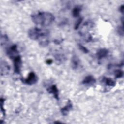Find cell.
Instances as JSON below:
<instances>
[{
    "mask_svg": "<svg viewBox=\"0 0 124 124\" xmlns=\"http://www.w3.org/2000/svg\"><path fill=\"white\" fill-rule=\"evenodd\" d=\"M33 22L41 26H48L51 25L55 20L54 15L48 12H38L31 16Z\"/></svg>",
    "mask_w": 124,
    "mask_h": 124,
    "instance_id": "2",
    "label": "cell"
},
{
    "mask_svg": "<svg viewBox=\"0 0 124 124\" xmlns=\"http://www.w3.org/2000/svg\"><path fill=\"white\" fill-rule=\"evenodd\" d=\"M38 80V78L35 73L31 72L29 73L26 78L21 79V81L25 84L32 85L36 84Z\"/></svg>",
    "mask_w": 124,
    "mask_h": 124,
    "instance_id": "3",
    "label": "cell"
},
{
    "mask_svg": "<svg viewBox=\"0 0 124 124\" xmlns=\"http://www.w3.org/2000/svg\"><path fill=\"white\" fill-rule=\"evenodd\" d=\"M10 68L9 64L4 61L1 62L0 63V73L1 75H5L8 74Z\"/></svg>",
    "mask_w": 124,
    "mask_h": 124,
    "instance_id": "10",
    "label": "cell"
},
{
    "mask_svg": "<svg viewBox=\"0 0 124 124\" xmlns=\"http://www.w3.org/2000/svg\"><path fill=\"white\" fill-rule=\"evenodd\" d=\"M78 47L80 50H81L82 52H83L85 53H87L89 52V50L84 46H83L81 44H78Z\"/></svg>",
    "mask_w": 124,
    "mask_h": 124,
    "instance_id": "16",
    "label": "cell"
},
{
    "mask_svg": "<svg viewBox=\"0 0 124 124\" xmlns=\"http://www.w3.org/2000/svg\"><path fill=\"white\" fill-rule=\"evenodd\" d=\"M54 123H60V124H61V123H62V122H54Z\"/></svg>",
    "mask_w": 124,
    "mask_h": 124,
    "instance_id": "21",
    "label": "cell"
},
{
    "mask_svg": "<svg viewBox=\"0 0 124 124\" xmlns=\"http://www.w3.org/2000/svg\"><path fill=\"white\" fill-rule=\"evenodd\" d=\"M6 54L11 59L19 54L16 45H13L7 48L6 49Z\"/></svg>",
    "mask_w": 124,
    "mask_h": 124,
    "instance_id": "5",
    "label": "cell"
},
{
    "mask_svg": "<svg viewBox=\"0 0 124 124\" xmlns=\"http://www.w3.org/2000/svg\"><path fill=\"white\" fill-rule=\"evenodd\" d=\"M82 10V7L80 5L76 6L72 10V15L74 17H78L80 15V13Z\"/></svg>",
    "mask_w": 124,
    "mask_h": 124,
    "instance_id": "13",
    "label": "cell"
},
{
    "mask_svg": "<svg viewBox=\"0 0 124 124\" xmlns=\"http://www.w3.org/2000/svg\"><path fill=\"white\" fill-rule=\"evenodd\" d=\"M73 108V104L70 100H68L66 104L61 108V112L63 115H67V114Z\"/></svg>",
    "mask_w": 124,
    "mask_h": 124,
    "instance_id": "7",
    "label": "cell"
},
{
    "mask_svg": "<svg viewBox=\"0 0 124 124\" xmlns=\"http://www.w3.org/2000/svg\"><path fill=\"white\" fill-rule=\"evenodd\" d=\"M0 111L1 113L3 114V116L5 115V110L4 108L3 105H4V99L3 98L1 97L0 99Z\"/></svg>",
    "mask_w": 124,
    "mask_h": 124,
    "instance_id": "15",
    "label": "cell"
},
{
    "mask_svg": "<svg viewBox=\"0 0 124 124\" xmlns=\"http://www.w3.org/2000/svg\"><path fill=\"white\" fill-rule=\"evenodd\" d=\"M124 4H122L120 6V8H119V11H120L121 13H122V14H124Z\"/></svg>",
    "mask_w": 124,
    "mask_h": 124,
    "instance_id": "19",
    "label": "cell"
},
{
    "mask_svg": "<svg viewBox=\"0 0 124 124\" xmlns=\"http://www.w3.org/2000/svg\"><path fill=\"white\" fill-rule=\"evenodd\" d=\"M96 82L94 77L92 75L86 76L82 81V84L85 85H93Z\"/></svg>",
    "mask_w": 124,
    "mask_h": 124,
    "instance_id": "8",
    "label": "cell"
},
{
    "mask_svg": "<svg viewBox=\"0 0 124 124\" xmlns=\"http://www.w3.org/2000/svg\"><path fill=\"white\" fill-rule=\"evenodd\" d=\"M82 18H81V17L78 18V20H77V21L75 25V30H77L80 24L82 22Z\"/></svg>",
    "mask_w": 124,
    "mask_h": 124,
    "instance_id": "17",
    "label": "cell"
},
{
    "mask_svg": "<svg viewBox=\"0 0 124 124\" xmlns=\"http://www.w3.org/2000/svg\"><path fill=\"white\" fill-rule=\"evenodd\" d=\"M118 33L121 35L123 36L124 35V28H123V25L120 26L118 28Z\"/></svg>",
    "mask_w": 124,
    "mask_h": 124,
    "instance_id": "18",
    "label": "cell"
},
{
    "mask_svg": "<svg viewBox=\"0 0 124 124\" xmlns=\"http://www.w3.org/2000/svg\"><path fill=\"white\" fill-rule=\"evenodd\" d=\"M13 61L14 70L15 73L19 74L21 72V69L22 67V60L20 55L19 54L13 58H12Z\"/></svg>",
    "mask_w": 124,
    "mask_h": 124,
    "instance_id": "4",
    "label": "cell"
},
{
    "mask_svg": "<svg viewBox=\"0 0 124 124\" xmlns=\"http://www.w3.org/2000/svg\"><path fill=\"white\" fill-rule=\"evenodd\" d=\"M72 66L73 69H77L80 66V61L78 57L76 55H74L71 60Z\"/></svg>",
    "mask_w": 124,
    "mask_h": 124,
    "instance_id": "12",
    "label": "cell"
},
{
    "mask_svg": "<svg viewBox=\"0 0 124 124\" xmlns=\"http://www.w3.org/2000/svg\"><path fill=\"white\" fill-rule=\"evenodd\" d=\"M108 50L105 48H102L98 49L96 53L97 59L99 60L107 57L108 54Z\"/></svg>",
    "mask_w": 124,
    "mask_h": 124,
    "instance_id": "9",
    "label": "cell"
},
{
    "mask_svg": "<svg viewBox=\"0 0 124 124\" xmlns=\"http://www.w3.org/2000/svg\"><path fill=\"white\" fill-rule=\"evenodd\" d=\"M114 74L115 77L117 78H121L123 76L124 72L122 70L118 69L115 70L114 71Z\"/></svg>",
    "mask_w": 124,
    "mask_h": 124,
    "instance_id": "14",
    "label": "cell"
},
{
    "mask_svg": "<svg viewBox=\"0 0 124 124\" xmlns=\"http://www.w3.org/2000/svg\"><path fill=\"white\" fill-rule=\"evenodd\" d=\"M28 34L31 39L38 41L41 46H45L49 44V32L46 29L37 27L32 28L29 30Z\"/></svg>",
    "mask_w": 124,
    "mask_h": 124,
    "instance_id": "1",
    "label": "cell"
},
{
    "mask_svg": "<svg viewBox=\"0 0 124 124\" xmlns=\"http://www.w3.org/2000/svg\"><path fill=\"white\" fill-rule=\"evenodd\" d=\"M52 60H50V59H48V60H47L46 61V63L48 64H51V63H52Z\"/></svg>",
    "mask_w": 124,
    "mask_h": 124,
    "instance_id": "20",
    "label": "cell"
},
{
    "mask_svg": "<svg viewBox=\"0 0 124 124\" xmlns=\"http://www.w3.org/2000/svg\"><path fill=\"white\" fill-rule=\"evenodd\" d=\"M101 81L106 86L108 87H113L116 85L115 81L110 78L104 77L102 78Z\"/></svg>",
    "mask_w": 124,
    "mask_h": 124,
    "instance_id": "11",
    "label": "cell"
},
{
    "mask_svg": "<svg viewBox=\"0 0 124 124\" xmlns=\"http://www.w3.org/2000/svg\"><path fill=\"white\" fill-rule=\"evenodd\" d=\"M46 90L49 93L52 94L57 100H59V92L58 88L55 84L51 85L47 88Z\"/></svg>",
    "mask_w": 124,
    "mask_h": 124,
    "instance_id": "6",
    "label": "cell"
}]
</instances>
